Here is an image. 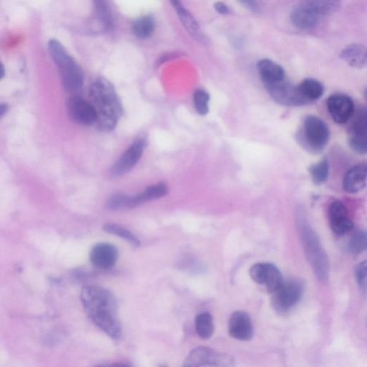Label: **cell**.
<instances>
[{
  "label": "cell",
  "instance_id": "obj_1",
  "mask_svg": "<svg viewBox=\"0 0 367 367\" xmlns=\"http://www.w3.org/2000/svg\"><path fill=\"white\" fill-rule=\"evenodd\" d=\"M81 301L91 321L113 339L122 337V330L117 317V302L108 289L86 285L81 292Z\"/></svg>",
  "mask_w": 367,
  "mask_h": 367
},
{
  "label": "cell",
  "instance_id": "obj_2",
  "mask_svg": "<svg viewBox=\"0 0 367 367\" xmlns=\"http://www.w3.org/2000/svg\"><path fill=\"white\" fill-rule=\"evenodd\" d=\"M89 95L98 113L97 129L101 132L114 130L123 108L113 85L106 79H97L91 83Z\"/></svg>",
  "mask_w": 367,
  "mask_h": 367
},
{
  "label": "cell",
  "instance_id": "obj_3",
  "mask_svg": "<svg viewBox=\"0 0 367 367\" xmlns=\"http://www.w3.org/2000/svg\"><path fill=\"white\" fill-rule=\"evenodd\" d=\"M299 232L307 259L321 282H327L330 275V262L319 237L303 217L299 219Z\"/></svg>",
  "mask_w": 367,
  "mask_h": 367
},
{
  "label": "cell",
  "instance_id": "obj_4",
  "mask_svg": "<svg viewBox=\"0 0 367 367\" xmlns=\"http://www.w3.org/2000/svg\"><path fill=\"white\" fill-rule=\"evenodd\" d=\"M49 55L59 69L62 83L69 92L80 89L83 83V74L74 59L68 54L62 44L57 40L48 43Z\"/></svg>",
  "mask_w": 367,
  "mask_h": 367
},
{
  "label": "cell",
  "instance_id": "obj_5",
  "mask_svg": "<svg viewBox=\"0 0 367 367\" xmlns=\"http://www.w3.org/2000/svg\"><path fill=\"white\" fill-rule=\"evenodd\" d=\"M304 141L310 151L320 152L330 139V132L325 122L315 116H308L303 124Z\"/></svg>",
  "mask_w": 367,
  "mask_h": 367
},
{
  "label": "cell",
  "instance_id": "obj_6",
  "mask_svg": "<svg viewBox=\"0 0 367 367\" xmlns=\"http://www.w3.org/2000/svg\"><path fill=\"white\" fill-rule=\"evenodd\" d=\"M235 360L231 355L221 354L207 347H197L193 349L185 361V366H232Z\"/></svg>",
  "mask_w": 367,
  "mask_h": 367
},
{
  "label": "cell",
  "instance_id": "obj_7",
  "mask_svg": "<svg viewBox=\"0 0 367 367\" xmlns=\"http://www.w3.org/2000/svg\"><path fill=\"white\" fill-rule=\"evenodd\" d=\"M303 293V285L297 279L284 281L273 294V305L276 309L286 311L296 305Z\"/></svg>",
  "mask_w": 367,
  "mask_h": 367
},
{
  "label": "cell",
  "instance_id": "obj_8",
  "mask_svg": "<svg viewBox=\"0 0 367 367\" xmlns=\"http://www.w3.org/2000/svg\"><path fill=\"white\" fill-rule=\"evenodd\" d=\"M252 280L258 285L264 286L270 293L276 292L284 282L280 270L269 263H259L250 269Z\"/></svg>",
  "mask_w": 367,
  "mask_h": 367
},
{
  "label": "cell",
  "instance_id": "obj_9",
  "mask_svg": "<svg viewBox=\"0 0 367 367\" xmlns=\"http://www.w3.org/2000/svg\"><path fill=\"white\" fill-rule=\"evenodd\" d=\"M69 117L75 122L84 125H95L98 113L93 104L78 96L70 98L67 102Z\"/></svg>",
  "mask_w": 367,
  "mask_h": 367
},
{
  "label": "cell",
  "instance_id": "obj_10",
  "mask_svg": "<svg viewBox=\"0 0 367 367\" xmlns=\"http://www.w3.org/2000/svg\"><path fill=\"white\" fill-rule=\"evenodd\" d=\"M267 87L272 96L284 106L301 107L308 103L299 91L298 86H293L285 81Z\"/></svg>",
  "mask_w": 367,
  "mask_h": 367
},
{
  "label": "cell",
  "instance_id": "obj_11",
  "mask_svg": "<svg viewBox=\"0 0 367 367\" xmlns=\"http://www.w3.org/2000/svg\"><path fill=\"white\" fill-rule=\"evenodd\" d=\"M327 110L333 120L344 124L349 122L355 112L353 100L345 94H334L327 102Z\"/></svg>",
  "mask_w": 367,
  "mask_h": 367
},
{
  "label": "cell",
  "instance_id": "obj_12",
  "mask_svg": "<svg viewBox=\"0 0 367 367\" xmlns=\"http://www.w3.org/2000/svg\"><path fill=\"white\" fill-rule=\"evenodd\" d=\"M146 145L144 139H139L134 141L113 166L112 175L114 176H122L131 171L140 161Z\"/></svg>",
  "mask_w": 367,
  "mask_h": 367
},
{
  "label": "cell",
  "instance_id": "obj_13",
  "mask_svg": "<svg viewBox=\"0 0 367 367\" xmlns=\"http://www.w3.org/2000/svg\"><path fill=\"white\" fill-rule=\"evenodd\" d=\"M119 257L117 247L110 243H98L90 252L91 263L98 269L109 270L117 264Z\"/></svg>",
  "mask_w": 367,
  "mask_h": 367
},
{
  "label": "cell",
  "instance_id": "obj_14",
  "mask_svg": "<svg viewBox=\"0 0 367 367\" xmlns=\"http://www.w3.org/2000/svg\"><path fill=\"white\" fill-rule=\"evenodd\" d=\"M329 219L332 231L337 235H344L354 228V223L350 219L344 204L335 200L329 207Z\"/></svg>",
  "mask_w": 367,
  "mask_h": 367
},
{
  "label": "cell",
  "instance_id": "obj_15",
  "mask_svg": "<svg viewBox=\"0 0 367 367\" xmlns=\"http://www.w3.org/2000/svg\"><path fill=\"white\" fill-rule=\"evenodd\" d=\"M230 336L240 341H250L254 335V328L250 317L243 311L233 313L228 322Z\"/></svg>",
  "mask_w": 367,
  "mask_h": 367
},
{
  "label": "cell",
  "instance_id": "obj_16",
  "mask_svg": "<svg viewBox=\"0 0 367 367\" xmlns=\"http://www.w3.org/2000/svg\"><path fill=\"white\" fill-rule=\"evenodd\" d=\"M367 185V165L359 164L351 168L343 180L344 190L350 194L363 190Z\"/></svg>",
  "mask_w": 367,
  "mask_h": 367
},
{
  "label": "cell",
  "instance_id": "obj_17",
  "mask_svg": "<svg viewBox=\"0 0 367 367\" xmlns=\"http://www.w3.org/2000/svg\"><path fill=\"white\" fill-rule=\"evenodd\" d=\"M320 21L321 19L313 13L304 0L294 8L291 13L293 24L302 30L311 29L315 27Z\"/></svg>",
  "mask_w": 367,
  "mask_h": 367
},
{
  "label": "cell",
  "instance_id": "obj_18",
  "mask_svg": "<svg viewBox=\"0 0 367 367\" xmlns=\"http://www.w3.org/2000/svg\"><path fill=\"white\" fill-rule=\"evenodd\" d=\"M341 59L355 69L367 67V47L361 44H351L341 52Z\"/></svg>",
  "mask_w": 367,
  "mask_h": 367
},
{
  "label": "cell",
  "instance_id": "obj_19",
  "mask_svg": "<svg viewBox=\"0 0 367 367\" xmlns=\"http://www.w3.org/2000/svg\"><path fill=\"white\" fill-rule=\"evenodd\" d=\"M257 69L260 78L267 86L273 85L285 81V71L279 64L268 59L258 63Z\"/></svg>",
  "mask_w": 367,
  "mask_h": 367
},
{
  "label": "cell",
  "instance_id": "obj_20",
  "mask_svg": "<svg viewBox=\"0 0 367 367\" xmlns=\"http://www.w3.org/2000/svg\"><path fill=\"white\" fill-rule=\"evenodd\" d=\"M169 190L166 184L158 183L148 187L141 193L129 197V209L134 208L143 203L160 199L168 194Z\"/></svg>",
  "mask_w": 367,
  "mask_h": 367
},
{
  "label": "cell",
  "instance_id": "obj_21",
  "mask_svg": "<svg viewBox=\"0 0 367 367\" xmlns=\"http://www.w3.org/2000/svg\"><path fill=\"white\" fill-rule=\"evenodd\" d=\"M298 88L308 103L320 99L325 92L323 84L320 81L313 78L303 80L298 86Z\"/></svg>",
  "mask_w": 367,
  "mask_h": 367
},
{
  "label": "cell",
  "instance_id": "obj_22",
  "mask_svg": "<svg viewBox=\"0 0 367 367\" xmlns=\"http://www.w3.org/2000/svg\"><path fill=\"white\" fill-rule=\"evenodd\" d=\"M310 8L322 20L337 11L340 0H304Z\"/></svg>",
  "mask_w": 367,
  "mask_h": 367
},
{
  "label": "cell",
  "instance_id": "obj_23",
  "mask_svg": "<svg viewBox=\"0 0 367 367\" xmlns=\"http://www.w3.org/2000/svg\"><path fill=\"white\" fill-rule=\"evenodd\" d=\"M196 331L199 337L203 339L211 338L215 332L214 318L207 312L199 313L195 320Z\"/></svg>",
  "mask_w": 367,
  "mask_h": 367
},
{
  "label": "cell",
  "instance_id": "obj_24",
  "mask_svg": "<svg viewBox=\"0 0 367 367\" xmlns=\"http://www.w3.org/2000/svg\"><path fill=\"white\" fill-rule=\"evenodd\" d=\"M309 173L312 181L317 185L325 183L330 175V163L328 160L324 159L309 168Z\"/></svg>",
  "mask_w": 367,
  "mask_h": 367
},
{
  "label": "cell",
  "instance_id": "obj_25",
  "mask_svg": "<svg viewBox=\"0 0 367 367\" xmlns=\"http://www.w3.org/2000/svg\"><path fill=\"white\" fill-rule=\"evenodd\" d=\"M350 132L351 135L367 136V107L356 112L350 126Z\"/></svg>",
  "mask_w": 367,
  "mask_h": 367
},
{
  "label": "cell",
  "instance_id": "obj_26",
  "mask_svg": "<svg viewBox=\"0 0 367 367\" xmlns=\"http://www.w3.org/2000/svg\"><path fill=\"white\" fill-rule=\"evenodd\" d=\"M155 28V21L151 16H145L134 22L132 30L135 35L139 38L151 36Z\"/></svg>",
  "mask_w": 367,
  "mask_h": 367
},
{
  "label": "cell",
  "instance_id": "obj_27",
  "mask_svg": "<svg viewBox=\"0 0 367 367\" xmlns=\"http://www.w3.org/2000/svg\"><path fill=\"white\" fill-rule=\"evenodd\" d=\"M103 230L110 234L119 236L127 240L131 245L137 247L141 245L139 239L131 231L116 224H107L103 227Z\"/></svg>",
  "mask_w": 367,
  "mask_h": 367
},
{
  "label": "cell",
  "instance_id": "obj_28",
  "mask_svg": "<svg viewBox=\"0 0 367 367\" xmlns=\"http://www.w3.org/2000/svg\"><path fill=\"white\" fill-rule=\"evenodd\" d=\"M367 250V232L357 231L349 238L347 250L351 254H359Z\"/></svg>",
  "mask_w": 367,
  "mask_h": 367
},
{
  "label": "cell",
  "instance_id": "obj_29",
  "mask_svg": "<svg viewBox=\"0 0 367 367\" xmlns=\"http://www.w3.org/2000/svg\"><path fill=\"white\" fill-rule=\"evenodd\" d=\"M177 13L180 18L181 22L186 28V30L193 36L198 37L199 35V26L191 16V14L187 11L180 4V6L175 8Z\"/></svg>",
  "mask_w": 367,
  "mask_h": 367
},
{
  "label": "cell",
  "instance_id": "obj_30",
  "mask_svg": "<svg viewBox=\"0 0 367 367\" xmlns=\"http://www.w3.org/2000/svg\"><path fill=\"white\" fill-rule=\"evenodd\" d=\"M194 107L197 112L204 116L209 112V93L202 89H197L194 91L193 95Z\"/></svg>",
  "mask_w": 367,
  "mask_h": 367
},
{
  "label": "cell",
  "instance_id": "obj_31",
  "mask_svg": "<svg viewBox=\"0 0 367 367\" xmlns=\"http://www.w3.org/2000/svg\"><path fill=\"white\" fill-rule=\"evenodd\" d=\"M99 18L105 25L110 28L112 25V17L107 0H93Z\"/></svg>",
  "mask_w": 367,
  "mask_h": 367
},
{
  "label": "cell",
  "instance_id": "obj_32",
  "mask_svg": "<svg viewBox=\"0 0 367 367\" xmlns=\"http://www.w3.org/2000/svg\"><path fill=\"white\" fill-rule=\"evenodd\" d=\"M129 197L124 194L113 195L108 202V207L111 211H121L129 209Z\"/></svg>",
  "mask_w": 367,
  "mask_h": 367
},
{
  "label": "cell",
  "instance_id": "obj_33",
  "mask_svg": "<svg viewBox=\"0 0 367 367\" xmlns=\"http://www.w3.org/2000/svg\"><path fill=\"white\" fill-rule=\"evenodd\" d=\"M349 146L357 153L367 154V136L351 135Z\"/></svg>",
  "mask_w": 367,
  "mask_h": 367
},
{
  "label": "cell",
  "instance_id": "obj_34",
  "mask_svg": "<svg viewBox=\"0 0 367 367\" xmlns=\"http://www.w3.org/2000/svg\"><path fill=\"white\" fill-rule=\"evenodd\" d=\"M355 277L358 284L362 286L367 279V260L359 263L355 269Z\"/></svg>",
  "mask_w": 367,
  "mask_h": 367
},
{
  "label": "cell",
  "instance_id": "obj_35",
  "mask_svg": "<svg viewBox=\"0 0 367 367\" xmlns=\"http://www.w3.org/2000/svg\"><path fill=\"white\" fill-rule=\"evenodd\" d=\"M215 8L219 13H221L222 15H226L229 13L228 8L223 3H221V2L217 3L215 5Z\"/></svg>",
  "mask_w": 367,
  "mask_h": 367
},
{
  "label": "cell",
  "instance_id": "obj_36",
  "mask_svg": "<svg viewBox=\"0 0 367 367\" xmlns=\"http://www.w3.org/2000/svg\"><path fill=\"white\" fill-rule=\"evenodd\" d=\"M239 1L249 9L256 11L257 6L255 0H239Z\"/></svg>",
  "mask_w": 367,
  "mask_h": 367
},
{
  "label": "cell",
  "instance_id": "obj_37",
  "mask_svg": "<svg viewBox=\"0 0 367 367\" xmlns=\"http://www.w3.org/2000/svg\"><path fill=\"white\" fill-rule=\"evenodd\" d=\"M9 107L6 103L0 105V117H3L8 112Z\"/></svg>",
  "mask_w": 367,
  "mask_h": 367
},
{
  "label": "cell",
  "instance_id": "obj_38",
  "mask_svg": "<svg viewBox=\"0 0 367 367\" xmlns=\"http://www.w3.org/2000/svg\"><path fill=\"white\" fill-rule=\"evenodd\" d=\"M364 95L367 98V88L364 91Z\"/></svg>",
  "mask_w": 367,
  "mask_h": 367
}]
</instances>
